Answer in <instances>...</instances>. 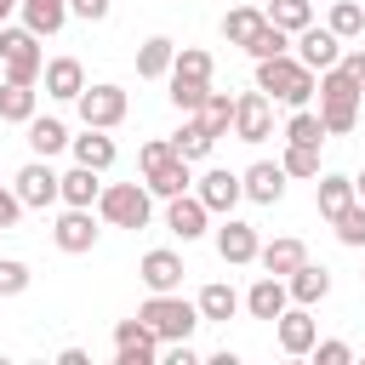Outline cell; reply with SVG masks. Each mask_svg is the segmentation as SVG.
I'll use <instances>...</instances> for the list:
<instances>
[{
  "label": "cell",
  "instance_id": "1",
  "mask_svg": "<svg viewBox=\"0 0 365 365\" xmlns=\"http://www.w3.org/2000/svg\"><path fill=\"white\" fill-rule=\"evenodd\" d=\"M314 91H319V120H325V137H348V131L359 125V97H365V91H359V86H354L336 63H331V68H319V86H314Z\"/></svg>",
  "mask_w": 365,
  "mask_h": 365
},
{
  "label": "cell",
  "instance_id": "2",
  "mask_svg": "<svg viewBox=\"0 0 365 365\" xmlns=\"http://www.w3.org/2000/svg\"><path fill=\"white\" fill-rule=\"evenodd\" d=\"M314 68H302L291 51H279V57H257V91H268V97H279V103H291V108H302L308 97H314Z\"/></svg>",
  "mask_w": 365,
  "mask_h": 365
},
{
  "label": "cell",
  "instance_id": "3",
  "mask_svg": "<svg viewBox=\"0 0 365 365\" xmlns=\"http://www.w3.org/2000/svg\"><path fill=\"white\" fill-rule=\"evenodd\" d=\"M137 319H143L160 342H188V336H194V325H200V308H194V302H182L177 291H148V302L137 308Z\"/></svg>",
  "mask_w": 365,
  "mask_h": 365
},
{
  "label": "cell",
  "instance_id": "4",
  "mask_svg": "<svg viewBox=\"0 0 365 365\" xmlns=\"http://www.w3.org/2000/svg\"><path fill=\"white\" fill-rule=\"evenodd\" d=\"M143 182H148V194H160V200H171V194H188V160L171 148V137H154V143H143Z\"/></svg>",
  "mask_w": 365,
  "mask_h": 365
},
{
  "label": "cell",
  "instance_id": "5",
  "mask_svg": "<svg viewBox=\"0 0 365 365\" xmlns=\"http://www.w3.org/2000/svg\"><path fill=\"white\" fill-rule=\"evenodd\" d=\"M205 91H211V51L182 46V51L171 57V103H177L182 114H194Z\"/></svg>",
  "mask_w": 365,
  "mask_h": 365
},
{
  "label": "cell",
  "instance_id": "6",
  "mask_svg": "<svg viewBox=\"0 0 365 365\" xmlns=\"http://www.w3.org/2000/svg\"><path fill=\"white\" fill-rule=\"evenodd\" d=\"M97 211H103L114 228H148L154 194H148V182H108V188L97 194Z\"/></svg>",
  "mask_w": 365,
  "mask_h": 365
},
{
  "label": "cell",
  "instance_id": "7",
  "mask_svg": "<svg viewBox=\"0 0 365 365\" xmlns=\"http://www.w3.org/2000/svg\"><path fill=\"white\" fill-rule=\"evenodd\" d=\"M0 63H6V80L17 86H34L46 57H40V34L34 29H0Z\"/></svg>",
  "mask_w": 365,
  "mask_h": 365
},
{
  "label": "cell",
  "instance_id": "8",
  "mask_svg": "<svg viewBox=\"0 0 365 365\" xmlns=\"http://www.w3.org/2000/svg\"><path fill=\"white\" fill-rule=\"evenodd\" d=\"M74 103H80V120H86V125H97V131H114V125L125 120V108H131L120 86H86Z\"/></svg>",
  "mask_w": 365,
  "mask_h": 365
},
{
  "label": "cell",
  "instance_id": "9",
  "mask_svg": "<svg viewBox=\"0 0 365 365\" xmlns=\"http://www.w3.org/2000/svg\"><path fill=\"white\" fill-rule=\"evenodd\" d=\"M160 359V336L143 319H120L114 325V365H154Z\"/></svg>",
  "mask_w": 365,
  "mask_h": 365
},
{
  "label": "cell",
  "instance_id": "10",
  "mask_svg": "<svg viewBox=\"0 0 365 365\" xmlns=\"http://www.w3.org/2000/svg\"><path fill=\"white\" fill-rule=\"evenodd\" d=\"M11 182H17L11 194L23 200V211H46V205H57V171H51L46 160H29Z\"/></svg>",
  "mask_w": 365,
  "mask_h": 365
},
{
  "label": "cell",
  "instance_id": "11",
  "mask_svg": "<svg viewBox=\"0 0 365 365\" xmlns=\"http://www.w3.org/2000/svg\"><path fill=\"white\" fill-rule=\"evenodd\" d=\"M268 131H274L268 91H245V97H234V137H240V143H262Z\"/></svg>",
  "mask_w": 365,
  "mask_h": 365
},
{
  "label": "cell",
  "instance_id": "12",
  "mask_svg": "<svg viewBox=\"0 0 365 365\" xmlns=\"http://www.w3.org/2000/svg\"><path fill=\"white\" fill-rule=\"evenodd\" d=\"M51 240H57V251H68V257L91 251V245H97V228H91V205H68V211L57 217Z\"/></svg>",
  "mask_w": 365,
  "mask_h": 365
},
{
  "label": "cell",
  "instance_id": "13",
  "mask_svg": "<svg viewBox=\"0 0 365 365\" xmlns=\"http://www.w3.org/2000/svg\"><path fill=\"white\" fill-rule=\"evenodd\" d=\"M336 57H342V40H336L331 29H314V23H308V29H297V63H302V68H314V74H319V68H331Z\"/></svg>",
  "mask_w": 365,
  "mask_h": 365
},
{
  "label": "cell",
  "instance_id": "14",
  "mask_svg": "<svg viewBox=\"0 0 365 365\" xmlns=\"http://www.w3.org/2000/svg\"><path fill=\"white\" fill-rule=\"evenodd\" d=\"M240 302H245V314H251V319H279V314L291 308V291H285V279H279V274H262Z\"/></svg>",
  "mask_w": 365,
  "mask_h": 365
},
{
  "label": "cell",
  "instance_id": "15",
  "mask_svg": "<svg viewBox=\"0 0 365 365\" xmlns=\"http://www.w3.org/2000/svg\"><path fill=\"white\" fill-rule=\"evenodd\" d=\"M205 205H200V194H171L165 200V228L177 234V240H200L205 234Z\"/></svg>",
  "mask_w": 365,
  "mask_h": 365
},
{
  "label": "cell",
  "instance_id": "16",
  "mask_svg": "<svg viewBox=\"0 0 365 365\" xmlns=\"http://www.w3.org/2000/svg\"><path fill=\"white\" fill-rule=\"evenodd\" d=\"M257 228L251 222H240V217H228L222 228H217V251H222V262H234V268H245V262H257Z\"/></svg>",
  "mask_w": 365,
  "mask_h": 365
},
{
  "label": "cell",
  "instance_id": "17",
  "mask_svg": "<svg viewBox=\"0 0 365 365\" xmlns=\"http://www.w3.org/2000/svg\"><path fill=\"white\" fill-rule=\"evenodd\" d=\"M274 331H279V348L285 354H308L314 342H319V325H314V314L297 302V308H285L279 319H274Z\"/></svg>",
  "mask_w": 365,
  "mask_h": 365
},
{
  "label": "cell",
  "instance_id": "18",
  "mask_svg": "<svg viewBox=\"0 0 365 365\" xmlns=\"http://www.w3.org/2000/svg\"><path fill=\"white\" fill-rule=\"evenodd\" d=\"M40 74H46V97H57V103H74V97L86 91V68H80L74 57H51Z\"/></svg>",
  "mask_w": 365,
  "mask_h": 365
},
{
  "label": "cell",
  "instance_id": "19",
  "mask_svg": "<svg viewBox=\"0 0 365 365\" xmlns=\"http://www.w3.org/2000/svg\"><path fill=\"white\" fill-rule=\"evenodd\" d=\"M137 279H143L148 291H177V285H182V257H177V251H148V257L137 262Z\"/></svg>",
  "mask_w": 365,
  "mask_h": 365
},
{
  "label": "cell",
  "instance_id": "20",
  "mask_svg": "<svg viewBox=\"0 0 365 365\" xmlns=\"http://www.w3.org/2000/svg\"><path fill=\"white\" fill-rule=\"evenodd\" d=\"M240 194H251L257 205H274V200L285 194V171L268 165V160H257L251 171H240Z\"/></svg>",
  "mask_w": 365,
  "mask_h": 365
},
{
  "label": "cell",
  "instance_id": "21",
  "mask_svg": "<svg viewBox=\"0 0 365 365\" xmlns=\"http://www.w3.org/2000/svg\"><path fill=\"white\" fill-rule=\"evenodd\" d=\"M194 194H200V205H205V211H234V200H240V177L217 165V171H205V177H200V188H194Z\"/></svg>",
  "mask_w": 365,
  "mask_h": 365
},
{
  "label": "cell",
  "instance_id": "22",
  "mask_svg": "<svg viewBox=\"0 0 365 365\" xmlns=\"http://www.w3.org/2000/svg\"><path fill=\"white\" fill-rule=\"evenodd\" d=\"M68 148H74V165H91V171L114 165V137H103L97 125H86V137H68Z\"/></svg>",
  "mask_w": 365,
  "mask_h": 365
},
{
  "label": "cell",
  "instance_id": "23",
  "mask_svg": "<svg viewBox=\"0 0 365 365\" xmlns=\"http://www.w3.org/2000/svg\"><path fill=\"white\" fill-rule=\"evenodd\" d=\"M97 194H103V182H97L91 165H74V171L57 177V200L63 205H97Z\"/></svg>",
  "mask_w": 365,
  "mask_h": 365
},
{
  "label": "cell",
  "instance_id": "24",
  "mask_svg": "<svg viewBox=\"0 0 365 365\" xmlns=\"http://www.w3.org/2000/svg\"><path fill=\"white\" fill-rule=\"evenodd\" d=\"M257 262H262L268 274H279V279H285L291 268H302V262H308V245L285 234V240H274V245H257Z\"/></svg>",
  "mask_w": 365,
  "mask_h": 365
},
{
  "label": "cell",
  "instance_id": "25",
  "mask_svg": "<svg viewBox=\"0 0 365 365\" xmlns=\"http://www.w3.org/2000/svg\"><path fill=\"white\" fill-rule=\"evenodd\" d=\"M285 291H291V302L314 308V302L331 291V274H325V268H314V262H302V268H291V274H285Z\"/></svg>",
  "mask_w": 365,
  "mask_h": 365
},
{
  "label": "cell",
  "instance_id": "26",
  "mask_svg": "<svg viewBox=\"0 0 365 365\" xmlns=\"http://www.w3.org/2000/svg\"><path fill=\"white\" fill-rule=\"evenodd\" d=\"M17 11H23V29L34 34H57L68 23V0H17Z\"/></svg>",
  "mask_w": 365,
  "mask_h": 365
},
{
  "label": "cell",
  "instance_id": "27",
  "mask_svg": "<svg viewBox=\"0 0 365 365\" xmlns=\"http://www.w3.org/2000/svg\"><path fill=\"white\" fill-rule=\"evenodd\" d=\"M262 23H268V17H262V6H257V0H240V6H234V11L222 17V34H228L234 46H251Z\"/></svg>",
  "mask_w": 365,
  "mask_h": 365
},
{
  "label": "cell",
  "instance_id": "28",
  "mask_svg": "<svg viewBox=\"0 0 365 365\" xmlns=\"http://www.w3.org/2000/svg\"><path fill=\"white\" fill-rule=\"evenodd\" d=\"M171 57H177V46H171L165 34H154V40H143V51H137V74H143V80H160V74H171Z\"/></svg>",
  "mask_w": 365,
  "mask_h": 365
},
{
  "label": "cell",
  "instance_id": "29",
  "mask_svg": "<svg viewBox=\"0 0 365 365\" xmlns=\"http://www.w3.org/2000/svg\"><path fill=\"white\" fill-rule=\"evenodd\" d=\"M194 120H200L211 137H222V131L234 125V97H222V91H205V97H200V108H194Z\"/></svg>",
  "mask_w": 365,
  "mask_h": 365
},
{
  "label": "cell",
  "instance_id": "30",
  "mask_svg": "<svg viewBox=\"0 0 365 365\" xmlns=\"http://www.w3.org/2000/svg\"><path fill=\"white\" fill-rule=\"evenodd\" d=\"M29 148L40 154V160H51V154H63L68 148V131H63V120H29Z\"/></svg>",
  "mask_w": 365,
  "mask_h": 365
},
{
  "label": "cell",
  "instance_id": "31",
  "mask_svg": "<svg viewBox=\"0 0 365 365\" xmlns=\"http://www.w3.org/2000/svg\"><path fill=\"white\" fill-rule=\"evenodd\" d=\"M194 308H200V319H234V314H240V291L217 279V285H205V291H200V302H194Z\"/></svg>",
  "mask_w": 365,
  "mask_h": 365
},
{
  "label": "cell",
  "instance_id": "32",
  "mask_svg": "<svg viewBox=\"0 0 365 365\" xmlns=\"http://www.w3.org/2000/svg\"><path fill=\"white\" fill-rule=\"evenodd\" d=\"M0 120H11V125H29V120H34V86H17V80H6V86H0Z\"/></svg>",
  "mask_w": 365,
  "mask_h": 365
},
{
  "label": "cell",
  "instance_id": "33",
  "mask_svg": "<svg viewBox=\"0 0 365 365\" xmlns=\"http://www.w3.org/2000/svg\"><path fill=\"white\" fill-rule=\"evenodd\" d=\"M262 17H268L274 29H285V34H297V29H308V23H314V6H308V0H268V6H262Z\"/></svg>",
  "mask_w": 365,
  "mask_h": 365
},
{
  "label": "cell",
  "instance_id": "34",
  "mask_svg": "<svg viewBox=\"0 0 365 365\" xmlns=\"http://www.w3.org/2000/svg\"><path fill=\"white\" fill-rule=\"evenodd\" d=\"M325 29H331L336 40H354V34L365 29V6H359V0H336L331 17H325Z\"/></svg>",
  "mask_w": 365,
  "mask_h": 365
},
{
  "label": "cell",
  "instance_id": "35",
  "mask_svg": "<svg viewBox=\"0 0 365 365\" xmlns=\"http://www.w3.org/2000/svg\"><path fill=\"white\" fill-rule=\"evenodd\" d=\"M211 143H217V137H211V131H205L200 120H188V125H182V131L171 137V148H177V154H182L188 165H194V160H205V154H211Z\"/></svg>",
  "mask_w": 365,
  "mask_h": 365
},
{
  "label": "cell",
  "instance_id": "36",
  "mask_svg": "<svg viewBox=\"0 0 365 365\" xmlns=\"http://www.w3.org/2000/svg\"><path fill=\"white\" fill-rule=\"evenodd\" d=\"M314 200H319V217H336V211L354 200V177H319Z\"/></svg>",
  "mask_w": 365,
  "mask_h": 365
},
{
  "label": "cell",
  "instance_id": "37",
  "mask_svg": "<svg viewBox=\"0 0 365 365\" xmlns=\"http://www.w3.org/2000/svg\"><path fill=\"white\" fill-rule=\"evenodd\" d=\"M279 171H285V177H319V148H308V143H285Z\"/></svg>",
  "mask_w": 365,
  "mask_h": 365
},
{
  "label": "cell",
  "instance_id": "38",
  "mask_svg": "<svg viewBox=\"0 0 365 365\" xmlns=\"http://www.w3.org/2000/svg\"><path fill=\"white\" fill-rule=\"evenodd\" d=\"M331 222H336V240L342 245H365V200H348Z\"/></svg>",
  "mask_w": 365,
  "mask_h": 365
},
{
  "label": "cell",
  "instance_id": "39",
  "mask_svg": "<svg viewBox=\"0 0 365 365\" xmlns=\"http://www.w3.org/2000/svg\"><path fill=\"white\" fill-rule=\"evenodd\" d=\"M285 143H308V148H319V143H325V120L308 114V108H297L291 125H285Z\"/></svg>",
  "mask_w": 365,
  "mask_h": 365
},
{
  "label": "cell",
  "instance_id": "40",
  "mask_svg": "<svg viewBox=\"0 0 365 365\" xmlns=\"http://www.w3.org/2000/svg\"><path fill=\"white\" fill-rule=\"evenodd\" d=\"M245 51H251V57H279V51H291V34H285V29H274V23H262V29H257V40H251Z\"/></svg>",
  "mask_w": 365,
  "mask_h": 365
},
{
  "label": "cell",
  "instance_id": "41",
  "mask_svg": "<svg viewBox=\"0 0 365 365\" xmlns=\"http://www.w3.org/2000/svg\"><path fill=\"white\" fill-rule=\"evenodd\" d=\"M29 291V268L17 257H0V297H23Z\"/></svg>",
  "mask_w": 365,
  "mask_h": 365
},
{
  "label": "cell",
  "instance_id": "42",
  "mask_svg": "<svg viewBox=\"0 0 365 365\" xmlns=\"http://www.w3.org/2000/svg\"><path fill=\"white\" fill-rule=\"evenodd\" d=\"M308 354H314L319 365H348V359H354V348H348V342H314Z\"/></svg>",
  "mask_w": 365,
  "mask_h": 365
},
{
  "label": "cell",
  "instance_id": "43",
  "mask_svg": "<svg viewBox=\"0 0 365 365\" xmlns=\"http://www.w3.org/2000/svg\"><path fill=\"white\" fill-rule=\"evenodd\" d=\"M336 68H342V74L365 91V51H342V57H336Z\"/></svg>",
  "mask_w": 365,
  "mask_h": 365
},
{
  "label": "cell",
  "instance_id": "44",
  "mask_svg": "<svg viewBox=\"0 0 365 365\" xmlns=\"http://www.w3.org/2000/svg\"><path fill=\"white\" fill-rule=\"evenodd\" d=\"M68 11L86 17V23H103V17H108V0H68Z\"/></svg>",
  "mask_w": 365,
  "mask_h": 365
},
{
  "label": "cell",
  "instance_id": "45",
  "mask_svg": "<svg viewBox=\"0 0 365 365\" xmlns=\"http://www.w3.org/2000/svg\"><path fill=\"white\" fill-rule=\"evenodd\" d=\"M17 217H23V200L0 188V228H17Z\"/></svg>",
  "mask_w": 365,
  "mask_h": 365
},
{
  "label": "cell",
  "instance_id": "46",
  "mask_svg": "<svg viewBox=\"0 0 365 365\" xmlns=\"http://www.w3.org/2000/svg\"><path fill=\"white\" fill-rule=\"evenodd\" d=\"M171 354H165V365H200V354L188 348V342H165Z\"/></svg>",
  "mask_w": 365,
  "mask_h": 365
},
{
  "label": "cell",
  "instance_id": "47",
  "mask_svg": "<svg viewBox=\"0 0 365 365\" xmlns=\"http://www.w3.org/2000/svg\"><path fill=\"white\" fill-rule=\"evenodd\" d=\"M57 365H91V354H86V348H63V354H57Z\"/></svg>",
  "mask_w": 365,
  "mask_h": 365
},
{
  "label": "cell",
  "instance_id": "48",
  "mask_svg": "<svg viewBox=\"0 0 365 365\" xmlns=\"http://www.w3.org/2000/svg\"><path fill=\"white\" fill-rule=\"evenodd\" d=\"M354 200H365V171H359V177H354Z\"/></svg>",
  "mask_w": 365,
  "mask_h": 365
},
{
  "label": "cell",
  "instance_id": "49",
  "mask_svg": "<svg viewBox=\"0 0 365 365\" xmlns=\"http://www.w3.org/2000/svg\"><path fill=\"white\" fill-rule=\"evenodd\" d=\"M11 11H17V0H0V23H6V17H11Z\"/></svg>",
  "mask_w": 365,
  "mask_h": 365
}]
</instances>
